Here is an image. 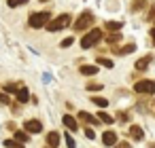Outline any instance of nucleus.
I'll return each mask as SVG.
<instances>
[{"mask_svg":"<svg viewBox=\"0 0 155 148\" xmlns=\"http://www.w3.org/2000/svg\"><path fill=\"white\" fill-rule=\"evenodd\" d=\"M151 36H153V43H155V28L151 30Z\"/></svg>","mask_w":155,"mask_h":148,"instance_id":"f704fd0d","label":"nucleus"},{"mask_svg":"<svg viewBox=\"0 0 155 148\" xmlns=\"http://www.w3.org/2000/svg\"><path fill=\"white\" fill-rule=\"evenodd\" d=\"M5 146H7V148H24V144H21V142H15V140H7Z\"/></svg>","mask_w":155,"mask_h":148,"instance_id":"5701e85b","label":"nucleus"},{"mask_svg":"<svg viewBox=\"0 0 155 148\" xmlns=\"http://www.w3.org/2000/svg\"><path fill=\"white\" fill-rule=\"evenodd\" d=\"M98 118H100L102 123H106V125H110V123L115 121V116H110V114H108V112H104V110H102V112L98 114Z\"/></svg>","mask_w":155,"mask_h":148,"instance_id":"aec40b11","label":"nucleus"},{"mask_svg":"<svg viewBox=\"0 0 155 148\" xmlns=\"http://www.w3.org/2000/svg\"><path fill=\"white\" fill-rule=\"evenodd\" d=\"M100 38H102V30H89V32L81 38V47H83V49H91V47H96V45L100 43Z\"/></svg>","mask_w":155,"mask_h":148,"instance_id":"f03ea898","label":"nucleus"},{"mask_svg":"<svg viewBox=\"0 0 155 148\" xmlns=\"http://www.w3.org/2000/svg\"><path fill=\"white\" fill-rule=\"evenodd\" d=\"M98 61H100V64H102L104 68H113V66H115V64H113L110 59H106V57H100V55H98Z\"/></svg>","mask_w":155,"mask_h":148,"instance_id":"393cba45","label":"nucleus"},{"mask_svg":"<svg viewBox=\"0 0 155 148\" xmlns=\"http://www.w3.org/2000/svg\"><path fill=\"white\" fill-rule=\"evenodd\" d=\"M104 28H106V30H110V32H119V30L123 28V24H121V21H106V24H104Z\"/></svg>","mask_w":155,"mask_h":148,"instance_id":"dca6fc26","label":"nucleus"},{"mask_svg":"<svg viewBox=\"0 0 155 148\" xmlns=\"http://www.w3.org/2000/svg\"><path fill=\"white\" fill-rule=\"evenodd\" d=\"M134 49H136V45H134V43H127V45H123L121 49H117V47H115V49H113V53H115V55H127V53H132Z\"/></svg>","mask_w":155,"mask_h":148,"instance_id":"ddd939ff","label":"nucleus"},{"mask_svg":"<svg viewBox=\"0 0 155 148\" xmlns=\"http://www.w3.org/2000/svg\"><path fill=\"white\" fill-rule=\"evenodd\" d=\"M41 2H45V0H41Z\"/></svg>","mask_w":155,"mask_h":148,"instance_id":"e433bc0d","label":"nucleus"},{"mask_svg":"<svg viewBox=\"0 0 155 148\" xmlns=\"http://www.w3.org/2000/svg\"><path fill=\"white\" fill-rule=\"evenodd\" d=\"M68 26H70V15L64 13V15L51 19L49 26H47V30H49V32H60V30H64V28H68Z\"/></svg>","mask_w":155,"mask_h":148,"instance_id":"7ed1b4c3","label":"nucleus"},{"mask_svg":"<svg viewBox=\"0 0 155 148\" xmlns=\"http://www.w3.org/2000/svg\"><path fill=\"white\" fill-rule=\"evenodd\" d=\"M102 85L100 83H87V91H100Z\"/></svg>","mask_w":155,"mask_h":148,"instance_id":"bb28decb","label":"nucleus"},{"mask_svg":"<svg viewBox=\"0 0 155 148\" xmlns=\"http://www.w3.org/2000/svg\"><path fill=\"white\" fill-rule=\"evenodd\" d=\"M127 133H130V137H132L134 142H140V140H142V127H138V125H132V127L127 129Z\"/></svg>","mask_w":155,"mask_h":148,"instance_id":"9b49d317","label":"nucleus"},{"mask_svg":"<svg viewBox=\"0 0 155 148\" xmlns=\"http://www.w3.org/2000/svg\"><path fill=\"white\" fill-rule=\"evenodd\" d=\"M102 142H104V146H117V144H119V142H117V133H115V131H104Z\"/></svg>","mask_w":155,"mask_h":148,"instance_id":"6e6552de","label":"nucleus"},{"mask_svg":"<svg viewBox=\"0 0 155 148\" xmlns=\"http://www.w3.org/2000/svg\"><path fill=\"white\" fill-rule=\"evenodd\" d=\"M149 64H153V55L149 53V55H144V57H140L138 61H136V70L138 72H142V70H147L149 68Z\"/></svg>","mask_w":155,"mask_h":148,"instance_id":"0eeeda50","label":"nucleus"},{"mask_svg":"<svg viewBox=\"0 0 155 148\" xmlns=\"http://www.w3.org/2000/svg\"><path fill=\"white\" fill-rule=\"evenodd\" d=\"M91 102H94L98 108H106V106H108V99H106V97H100V95H98V97H91Z\"/></svg>","mask_w":155,"mask_h":148,"instance_id":"6ab92c4d","label":"nucleus"},{"mask_svg":"<svg viewBox=\"0 0 155 148\" xmlns=\"http://www.w3.org/2000/svg\"><path fill=\"white\" fill-rule=\"evenodd\" d=\"M149 148H155V142H153V144H151V146H149Z\"/></svg>","mask_w":155,"mask_h":148,"instance_id":"c9c22d12","label":"nucleus"},{"mask_svg":"<svg viewBox=\"0 0 155 148\" xmlns=\"http://www.w3.org/2000/svg\"><path fill=\"white\" fill-rule=\"evenodd\" d=\"M79 118H81L83 123H87V125H98V123H100V118H98V116H91V114H89V112H85V110H81V112H79Z\"/></svg>","mask_w":155,"mask_h":148,"instance_id":"1a4fd4ad","label":"nucleus"},{"mask_svg":"<svg viewBox=\"0 0 155 148\" xmlns=\"http://www.w3.org/2000/svg\"><path fill=\"white\" fill-rule=\"evenodd\" d=\"M0 104H11L9 95H7V93H2V91H0Z\"/></svg>","mask_w":155,"mask_h":148,"instance_id":"2f4dec72","label":"nucleus"},{"mask_svg":"<svg viewBox=\"0 0 155 148\" xmlns=\"http://www.w3.org/2000/svg\"><path fill=\"white\" fill-rule=\"evenodd\" d=\"M83 131H85V137H89V140H94V137H96V131H94L91 127H85Z\"/></svg>","mask_w":155,"mask_h":148,"instance_id":"cd10ccee","label":"nucleus"},{"mask_svg":"<svg viewBox=\"0 0 155 148\" xmlns=\"http://www.w3.org/2000/svg\"><path fill=\"white\" fill-rule=\"evenodd\" d=\"M98 72V66H81V74H85V76H94Z\"/></svg>","mask_w":155,"mask_h":148,"instance_id":"a211bd4d","label":"nucleus"},{"mask_svg":"<svg viewBox=\"0 0 155 148\" xmlns=\"http://www.w3.org/2000/svg\"><path fill=\"white\" fill-rule=\"evenodd\" d=\"M28 0H7V5L11 7V9H15V7H21V5H26Z\"/></svg>","mask_w":155,"mask_h":148,"instance_id":"b1692460","label":"nucleus"},{"mask_svg":"<svg viewBox=\"0 0 155 148\" xmlns=\"http://www.w3.org/2000/svg\"><path fill=\"white\" fill-rule=\"evenodd\" d=\"M72 43H74V38H72V36H66V38L60 43V47H64V49H66V47H70Z\"/></svg>","mask_w":155,"mask_h":148,"instance_id":"a878e982","label":"nucleus"},{"mask_svg":"<svg viewBox=\"0 0 155 148\" xmlns=\"http://www.w3.org/2000/svg\"><path fill=\"white\" fill-rule=\"evenodd\" d=\"M147 19H149V21H151V19H155V2H153V5L149 7V13H147Z\"/></svg>","mask_w":155,"mask_h":148,"instance_id":"c85d7f7f","label":"nucleus"},{"mask_svg":"<svg viewBox=\"0 0 155 148\" xmlns=\"http://www.w3.org/2000/svg\"><path fill=\"white\" fill-rule=\"evenodd\" d=\"M134 91L138 93V95H153L155 93V80H138L136 85H134Z\"/></svg>","mask_w":155,"mask_h":148,"instance_id":"20e7f679","label":"nucleus"},{"mask_svg":"<svg viewBox=\"0 0 155 148\" xmlns=\"http://www.w3.org/2000/svg\"><path fill=\"white\" fill-rule=\"evenodd\" d=\"M19 89H21V87L15 85V83H7V85H5V91H7V93H17Z\"/></svg>","mask_w":155,"mask_h":148,"instance_id":"412c9836","label":"nucleus"},{"mask_svg":"<svg viewBox=\"0 0 155 148\" xmlns=\"http://www.w3.org/2000/svg\"><path fill=\"white\" fill-rule=\"evenodd\" d=\"M127 118H130V114H127V112H119V114H117V121H123V123H125Z\"/></svg>","mask_w":155,"mask_h":148,"instance_id":"473e14b6","label":"nucleus"},{"mask_svg":"<svg viewBox=\"0 0 155 148\" xmlns=\"http://www.w3.org/2000/svg\"><path fill=\"white\" fill-rule=\"evenodd\" d=\"M147 110L155 116V99H149V104H147Z\"/></svg>","mask_w":155,"mask_h":148,"instance_id":"c756f323","label":"nucleus"},{"mask_svg":"<svg viewBox=\"0 0 155 148\" xmlns=\"http://www.w3.org/2000/svg\"><path fill=\"white\" fill-rule=\"evenodd\" d=\"M49 21H51L49 11H38V13H32V15H30V19H28L30 28H43V26H49Z\"/></svg>","mask_w":155,"mask_h":148,"instance_id":"f257e3e1","label":"nucleus"},{"mask_svg":"<svg viewBox=\"0 0 155 148\" xmlns=\"http://www.w3.org/2000/svg\"><path fill=\"white\" fill-rule=\"evenodd\" d=\"M58 144H60V133L58 131H49L47 133V146L49 148H58Z\"/></svg>","mask_w":155,"mask_h":148,"instance_id":"f8f14e48","label":"nucleus"},{"mask_svg":"<svg viewBox=\"0 0 155 148\" xmlns=\"http://www.w3.org/2000/svg\"><path fill=\"white\" fill-rule=\"evenodd\" d=\"M142 7H147V0H134V5H132V11H140Z\"/></svg>","mask_w":155,"mask_h":148,"instance_id":"4be33fe9","label":"nucleus"},{"mask_svg":"<svg viewBox=\"0 0 155 148\" xmlns=\"http://www.w3.org/2000/svg\"><path fill=\"white\" fill-rule=\"evenodd\" d=\"M119 40H121V32H110V34L106 36V43H108V45H117Z\"/></svg>","mask_w":155,"mask_h":148,"instance_id":"f3484780","label":"nucleus"},{"mask_svg":"<svg viewBox=\"0 0 155 148\" xmlns=\"http://www.w3.org/2000/svg\"><path fill=\"white\" fill-rule=\"evenodd\" d=\"M24 129H26L30 135H32V133H41V131H43V123L36 121V118H30V121L24 123Z\"/></svg>","mask_w":155,"mask_h":148,"instance_id":"423d86ee","label":"nucleus"},{"mask_svg":"<svg viewBox=\"0 0 155 148\" xmlns=\"http://www.w3.org/2000/svg\"><path fill=\"white\" fill-rule=\"evenodd\" d=\"M115 148H130V144H127V142H119Z\"/></svg>","mask_w":155,"mask_h":148,"instance_id":"72a5a7b5","label":"nucleus"},{"mask_svg":"<svg viewBox=\"0 0 155 148\" xmlns=\"http://www.w3.org/2000/svg\"><path fill=\"white\" fill-rule=\"evenodd\" d=\"M94 19H96V17H94L89 11H85V13H83V15H81L77 21H74V30H77V32H83V30H87V28L94 24Z\"/></svg>","mask_w":155,"mask_h":148,"instance_id":"39448f33","label":"nucleus"},{"mask_svg":"<svg viewBox=\"0 0 155 148\" xmlns=\"http://www.w3.org/2000/svg\"><path fill=\"white\" fill-rule=\"evenodd\" d=\"M62 121H64V125H66L70 131H79V123H77V118H74V116L64 114V118H62Z\"/></svg>","mask_w":155,"mask_h":148,"instance_id":"9d476101","label":"nucleus"},{"mask_svg":"<svg viewBox=\"0 0 155 148\" xmlns=\"http://www.w3.org/2000/svg\"><path fill=\"white\" fill-rule=\"evenodd\" d=\"M66 146H68V148H74V146H77L74 140H72V135H68V133H66Z\"/></svg>","mask_w":155,"mask_h":148,"instance_id":"7c9ffc66","label":"nucleus"},{"mask_svg":"<svg viewBox=\"0 0 155 148\" xmlns=\"http://www.w3.org/2000/svg\"><path fill=\"white\" fill-rule=\"evenodd\" d=\"M13 133H15V142H21V144H26L28 137H30V133H28L26 129H24V131H17V129H15Z\"/></svg>","mask_w":155,"mask_h":148,"instance_id":"2eb2a0df","label":"nucleus"},{"mask_svg":"<svg viewBox=\"0 0 155 148\" xmlns=\"http://www.w3.org/2000/svg\"><path fill=\"white\" fill-rule=\"evenodd\" d=\"M28 99H30V93H28L26 87H21V89L17 91V102H19V104H26Z\"/></svg>","mask_w":155,"mask_h":148,"instance_id":"4468645a","label":"nucleus"}]
</instances>
